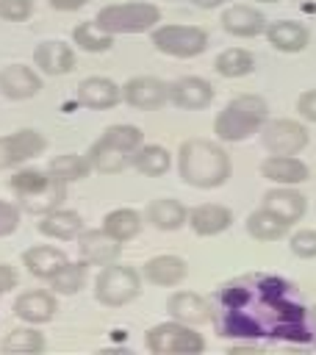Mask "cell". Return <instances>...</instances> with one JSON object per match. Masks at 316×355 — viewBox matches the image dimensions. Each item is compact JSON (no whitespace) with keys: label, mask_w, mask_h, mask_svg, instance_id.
<instances>
[{"label":"cell","mask_w":316,"mask_h":355,"mask_svg":"<svg viewBox=\"0 0 316 355\" xmlns=\"http://www.w3.org/2000/svg\"><path fill=\"white\" fill-rule=\"evenodd\" d=\"M33 64L42 75L58 78V75H67L75 69V50H72V44H67L61 39H47L42 44H36Z\"/></svg>","instance_id":"obj_18"},{"label":"cell","mask_w":316,"mask_h":355,"mask_svg":"<svg viewBox=\"0 0 316 355\" xmlns=\"http://www.w3.org/2000/svg\"><path fill=\"white\" fill-rule=\"evenodd\" d=\"M58 311V300L50 288H30L14 300V316L25 324H47Z\"/></svg>","instance_id":"obj_14"},{"label":"cell","mask_w":316,"mask_h":355,"mask_svg":"<svg viewBox=\"0 0 316 355\" xmlns=\"http://www.w3.org/2000/svg\"><path fill=\"white\" fill-rule=\"evenodd\" d=\"M122 103L136 111H158L169 103V80L155 75H139L122 83Z\"/></svg>","instance_id":"obj_10"},{"label":"cell","mask_w":316,"mask_h":355,"mask_svg":"<svg viewBox=\"0 0 316 355\" xmlns=\"http://www.w3.org/2000/svg\"><path fill=\"white\" fill-rule=\"evenodd\" d=\"M288 250H291V255H297L302 261H313L316 258V230L302 227V230L291 233L288 236Z\"/></svg>","instance_id":"obj_37"},{"label":"cell","mask_w":316,"mask_h":355,"mask_svg":"<svg viewBox=\"0 0 316 355\" xmlns=\"http://www.w3.org/2000/svg\"><path fill=\"white\" fill-rule=\"evenodd\" d=\"M17 283H19V275H17V269L11 266V263H0V297L6 294V291H11V288H17Z\"/></svg>","instance_id":"obj_41"},{"label":"cell","mask_w":316,"mask_h":355,"mask_svg":"<svg viewBox=\"0 0 316 355\" xmlns=\"http://www.w3.org/2000/svg\"><path fill=\"white\" fill-rule=\"evenodd\" d=\"M169 3H177V0H169Z\"/></svg>","instance_id":"obj_46"},{"label":"cell","mask_w":316,"mask_h":355,"mask_svg":"<svg viewBox=\"0 0 316 355\" xmlns=\"http://www.w3.org/2000/svg\"><path fill=\"white\" fill-rule=\"evenodd\" d=\"M36 230L53 241H78L80 230H83V216L72 208H53L47 214L39 216Z\"/></svg>","instance_id":"obj_20"},{"label":"cell","mask_w":316,"mask_h":355,"mask_svg":"<svg viewBox=\"0 0 316 355\" xmlns=\"http://www.w3.org/2000/svg\"><path fill=\"white\" fill-rule=\"evenodd\" d=\"M86 158L91 164V172H100V175H119L130 166V153L119 150L103 136L91 141V147L86 150Z\"/></svg>","instance_id":"obj_27"},{"label":"cell","mask_w":316,"mask_h":355,"mask_svg":"<svg viewBox=\"0 0 316 355\" xmlns=\"http://www.w3.org/2000/svg\"><path fill=\"white\" fill-rule=\"evenodd\" d=\"M144 222L152 225L155 230L172 233V230H180L188 222V208L175 197H155L144 208Z\"/></svg>","instance_id":"obj_25"},{"label":"cell","mask_w":316,"mask_h":355,"mask_svg":"<svg viewBox=\"0 0 316 355\" xmlns=\"http://www.w3.org/2000/svg\"><path fill=\"white\" fill-rule=\"evenodd\" d=\"M261 205L269 208L274 216H280L288 225H297L308 211V197L297 191V186H274L266 189L261 197Z\"/></svg>","instance_id":"obj_15"},{"label":"cell","mask_w":316,"mask_h":355,"mask_svg":"<svg viewBox=\"0 0 316 355\" xmlns=\"http://www.w3.org/2000/svg\"><path fill=\"white\" fill-rule=\"evenodd\" d=\"M186 275H188L186 258L169 255V252L152 255V258H147L144 266H141V277H144L150 286H158V288H175V286H180V283L186 280Z\"/></svg>","instance_id":"obj_16"},{"label":"cell","mask_w":316,"mask_h":355,"mask_svg":"<svg viewBox=\"0 0 316 355\" xmlns=\"http://www.w3.org/2000/svg\"><path fill=\"white\" fill-rule=\"evenodd\" d=\"M191 6H197V8H205V11H211V8H219V6H225L227 0H188Z\"/></svg>","instance_id":"obj_43"},{"label":"cell","mask_w":316,"mask_h":355,"mask_svg":"<svg viewBox=\"0 0 316 355\" xmlns=\"http://www.w3.org/2000/svg\"><path fill=\"white\" fill-rule=\"evenodd\" d=\"M169 103L180 111H202L213 103V86L200 75H183L169 80Z\"/></svg>","instance_id":"obj_12"},{"label":"cell","mask_w":316,"mask_h":355,"mask_svg":"<svg viewBox=\"0 0 316 355\" xmlns=\"http://www.w3.org/2000/svg\"><path fill=\"white\" fill-rule=\"evenodd\" d=\"M141 283H144L141 269L122 263V261H114V263L100 266V272L91 283V291H94V300L100 305L122 308V305L141 297Z\"/></svg>","instance_id":"obj_4"},{"label":"cell","mask_w":316,"mask_h":355,"mask_svg":"<svg viewBox=\"0 0 316 355\" xmlns=\"http://www.w3.org/2000/svg\"><path fill=\"white\" fill-rule=\"evenodd\" d=\"M255 3H283V0H255Z\"/></svg>","instance_id":"obj_45"},{"label":"cell","mask_w":316,"mask_h":355,"mask_svg":"<svg viewBox=\"0 0 316 355\" xmlns=\"http://www.w3.org/2000/svg\"><path fill=\"white\" fill-rule=\"evenodd\" d=\"M103 139H108L111 144H116L119 150H125V153H136L141 144H144V133H141V128H136V125H128V122H119V125H108L103 133H100Z\"/></svg>","instance_id":"obj_36"},{"label":"cell","mask_w":316,"mask_h":355,"mask_svg":"<svg viewBox=\"0 0 316 355\" xmlns=\"http://www.w3.org/2000/svg\"><path fill=\"white\" fill-rule=\"evenodd\" d=\"M108 236H114L116 241H130L141 233L144 227V214H139L136 208H114L103 216V225H100Z\"/></svg>","instance_id":"obj_31"},{"label":"cell","mask_w":316,"mask_h":355,"mask_svg":"<svg viewBox=\"0 0 316 355\" xmlns=\"http://www.w3.org/2000/svg\"><path fill=\"white\" fill-rule=\"evenodd\" d=\"M213 69L222 78H244L255 69V55L247 47H227L216 55Z\"/></svg>","instance_id":"obj_34"},{"label":"cell","mask_w":316,"mask_h":355,"mask_svg":"<svg viewBox=\"0 0 316 355\" xmlns=\"http://www.w3.org/2000/svg\"><path fill=\"white\" fill-rule=\"evenodd\" d=\"M50 291L53 294H64V297H75V294H80L83 288H86V283H89V266L78 258V261H67L50 280Z\"/></svg>","instance_id":"obj_32"},{"label":"cell","mask_w":316,"mask_h":355,"mask_svg":"<svg viewBox=\"0 0 316 355\" xmlns=\"http://www.w3.org/2000/svg\"><path fill=\"white\" fill-rule=\"evenodd\" d=\"M166 313H169V319L183 322V324H191V327L208 324L213 319L208 300H202L194 291H172L169 300H166Z\"/></svg>","instance_id":"obj_21"},{"label":"cell","mask_w":316,"mask_h":355,"mask_svg":"<svg viewBox=\"0 0 316 355\" xmlns=\"http://www.w3.org/2000/svg\"><path fill=\"white\" fill-rule=\"evenodd\" d=\"M72 44L83 53H108L114 47V33L103 31L97 22H78L72 31Z\"/></svg>","instance_id":"obj_35"},{"label":"cell","mask_w":316,"mask_h":355,"mask_svg":"<svg viewBox=\"0 0 316 355\" xmlns=\"http://www.w3.org/2000/svg\"><path fill=\"white\" fill-rule=\"evenodd\" d=\"M67 261H69L67 252L53 244H33L22 252V266L39 280H50Z\"/></svg>","instance_id":"obj_26"},{"label":"cell","mask_w":316,"mask_h":355,"mask_svg":"<svg viewBox=\"0 0 316 355\" xmlns=\"http://www.w3.org/2000/svg\"><path fill=\"white\" fill-rule=\"evenodd\" d=\"M130 166L144 178H164L172 169V153L161 144H141L130 155Z\"/></svg>","instance_id":"obj_30"},{"label":"cell","mask_w":316,"mask_h":355,"mask_svg":"<svg viewBox=\"0 0 316 355\" xmlns=\"http://www.w3.org/2000/svg\"><path fill=\"white\" fill-rule=\"evenodd\" d=\"M94 22L119 36V33H150L161 22V8L150 0H125V3H108L97 11Z\"/></svg>","instance_id":"obj_5"},{"label":"cell","mask_w":316,"mask_h":355,"mask_svg":"<svg viewBox=\"0 0 316 355\" xmlns=\"http://www.w3.org/2000/svg\"><path fill=\"white\" fill-rule=\"evenodd\" d=\"M261 175L274 186H299L310 178V169L297 155H266L261 161Z\"/></svg>","instance_id":"obj_23"},{"label":"cell","mask_w":316,"mask_h":355,"mask_svg":"<svg viewBox=\"0 0 316 355\" xmlns=\"http://www.w3.org/2000/svg\"><path fill=\"white\" fill-rule=\"evenodd\" d=\"M266 42L277 50V53H302L310 44V31L308 25L297 22V19H274L266 25L263 31Z\"/></svg>","instance_id":"obj_22"},{"label":"cell","mask_w":316,"mask_h":355,"mask_svg":"<svg viewBox=\"0 0 316 355\" xmlns=\"http://www.w3.org/2000/svg\"><path fill=\"white\" fill-rule=\"evenodd\" d=\"M33 0H0V19L6 22H25L33 14Z\"/></svg>","instance_id":"obj_38"},{"label":"cell","mask_w":316,"mask_h":355,"mask_svg":"<svg viewBox=\"0 0 316 355\" xmlns=\"http://www.w3.org/2000/svg\"><path fill=\"white\" fill-rule=\"evenodd\" d=\"M244 230L255 239V241H280V239H286L288 236V230H291V225L288 222H283L280 216H274L269 208H255L249 216H247V222H244Z\"/></svg>","instance_id":"obj_29"},{"label":"cell","mask_w":316,"mask_h":355,"mask_svg":"<svg viewBox=\"0 0 316 355\" xmlns=\"http://www.w3.org/2000/svg\"><path fill=\"white\" fill-rule=\"evenodd\" d=\"M222 31L236 36V39H255V36H263L269 19L263 17V11H258L255 6H247V3H236L230 8L222 11V19H219Z\"/></svg>","instance_id":"obj_13"},{"label":"cell","mask_w":316,"mask_h":355,"mask_svg":"<svg viewBox=\"0 0 316 355\" xmlns=\"http://www.w3.org/2000/svg\"><path fill=\"white\" fill-rule=\"evenodd\" d=\"M177 175L186 186L191 189H219L230 180L233 175V161L230 153L225 150L222 141H211V139H186L177 150Z\"/></svg>","instance_id":"obj_1"},{"label":"cell","mask_w":316,"mask_h":355,"mask_svg":"<svg viewBox=\"0 0 316 355\" xmlns=\"http://www.w3.org/2000/svg\"><path fill=\"white\" fill-rule=\"evenodd\" d=\"M47 172L55 175L58 180H64V183L69 186V183L86 180V178L91 175V164H89V158L80 155V153H61V155L50 158Z\"/></svg>","instance_id":"obj_33"},{"label":"cell","mask_w":316,"mask_h":355,"mask_svg":"<svg viewBox=\"0 0 316 355\" xmlns=\"http://www.w3.org/2000/svg\"><path fill=\"white\" fill-rule=\"evenodd\" d=\"M47 349V338L39 330V324H19L14 330L6 333V338L0 341V352L6 355H39Z\"/></svg>","instance_id":"obj_28"},{"label":"cell","mask_w":316,"mask_h":355,"mask_svg":"<svg viewBox=\"0 0 316 355\" xmlns=\"http://www.w3.org/2000/svg\"><path fill=\"white\" fill-rule=\"evenodd\" d=\"M150 42L158 53L169 55V58H197L208 50V33L197 25H155L150 31Z\"/></svg>","instance_id":"obj_7"},{"label":"cell","mask_w":316,"mask_h":355,"mask_svg":"<svg viewBox=\"0 0 316 355\" xmlns=\"http://www.w3.org/2000/svg\"><path fill=\"white\" fill-rule=\"evenodd\" d=\"M42 92V75L25 64H8L0 69V94L8 100H30Z\"/></svg>","instance_id":"obj_17"},{"label":"cell","mask_w":316,"mask_h":355,"mask_svg":"<svg viewBox=\"0 0 316 355\" xmlns=\"http://www.w3.org/2000/svg\"><path fill=\"white\" fill-rule=\"evenodd\" d=\"M8 189L22 214L30 216H42L53 208H61L67 200V183L50 175L47 169L36 166H17V172L8 178Z\"/></svg>","instance_id":"obj_2"},{"label":"cell","mask_w":316,"mask_h":355,"mask_svg":"<svg viewBox=\"0 0 316 355\" xmlns=\"http://www.w3.org/2000/svg\"><path fill=\"white\" fill-rule=\"evenodd\" d=\"M258 136H261V147L269 155H299L310 141L308 128L302 122L286 119V116L266 119V125L261 128Z\"/></svg>","instance_id":"obj_8"},{"label":"cell","mask_w":316,"mask_h":355,"mask_svg":"<svg viewBox=\"0 0 316 355\" xmlns=\"http://www.w3.org/2000/svg\"><path fill=\"white\" fill-rule=\"evenodd\" d=\"M78 103L91 111H105L122 103V86H116L111 78L91 75L78 83Z\"/></svg>","instance_id":"obj_19"},{"label":"cell","mask_w":316,"mask_h":355,"mask_svg":"<svg viewBox=\"0 0 316 355\" xmlns=\"http://www.w3.org/2000/svg\"><path fill=\"white\" fill-rule=\"evenodd\" d=\"M144 347L152 355H200L205 349V338L191 324L169 319V322L152 324L144 333Z\"/></svg>","instance_id":"obj_6"},{"label":"cell","mask_w":316,"mask_h":355,"mask_svg":"<svg viewBox=\"0 0 316 355\" xmlns=\"http://www.w3.org/2000/svg\"><path fill=\"white\" fill-rule=\"evenodd\" d=\"M78 258L86 266H105L122 258V241H116L114 236H108L103 227H91V230H80L78 236Z\"/></svg>","instance_id":"obj_11"},{"label":"cell","mask_w":316,"mask_h":355,"mask_svg":"<svg viewBox=\"0 0 316 355\" xmlns=\"http://www.w3.org/2000/svg\"><path fill=\"white\" fill-rule=\"evenodd\" d=\"M310 324L316 327V305H313V311H310Z\"/></svg>","instance_id":"obj_44"},{"label":"cell","mask_w":316,"mask_h":355,"mask_svg":"<svg viewBox=\"0 0 316 355\" xmlns=\"http://www.w3.org/2000/svg\"><path fill=\"white\" fill-rule=\"evenodd\" d=\"M44 150H47V139L36 128H19L8 136H0V169L25 166V161L39 158Z\"/></svg>","instance_id":"obj_9"},{"label":"cell","mask_w":316,"mask_h":355,"mask_svg":"<svg viewBox=\"0 0 316 355\" xmlns=\"http://www.w3.org/2000/svg\"><path fill=\"white\" fill-rule=\"evenodd\" d=\"M55 11H78V8H83L89 0H47Z\"/></svg>","instance_id":"obj_42"},{"label":"cell","mask_w":316,"mask_h":355,"mask_svg":"<svg viewBox=\"0 0 316 355\" xmlns=\"http://www.w3.org/2000/svg\"><path fill=\"white\" fill-rule=\"evenodd\" d=\"M197 236L202 239H211V236H219L225 233L230 225H233V211L227 205H219V202H202V205H194L188 208V222H186Z\"/></svg>","instance_id":"obj_24"},{"label":"cell","mask_w":316,"mask_h":355,"mask_svg":"<svg viewBox=\"0 0 316 355\" xmlns=\"http://www.w3.org/2000/svg\"><path fill=\"white\" fill-rule=\"evenodd\" d=\"M269 119V103L261 94H238L233 97L213 119V133L225 144H238L261 133Z\"/></svg>","instance_id":"obj_3"},{"label":"cell","mask_w":316,"mask_h":355,"mask_svg":"<svg viewBox=\"0 0 316 355\" xmlns=\"http://www.w3.org/2000/svg\"><path fill=\"white\" fill-rule=\"evenodd\" d=\"M22 222V208L11 200H0V239L11 236Z\"/></svg>","instance_id":"obj_39"},{"label":"cell","mask_w":316,"mask_h":355,"mask_svg":"<svg viewBox=\"0 0 316 355\" xmlns=\"http://www.w3.org/2000/svg\"><path fill=\"white\" fill-rule=\"evenodd\" d=\"M297 114H299L305 122H313V125H316V89H305V92L297 97Z\"/></svg>","instance_id":"obj_40"}]
</instances>
